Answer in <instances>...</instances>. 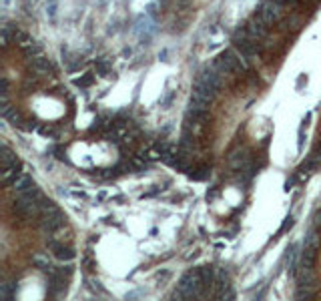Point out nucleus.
Listing matches in <instances>:
<instances>
[{"label":"nucleus","mask_w":321,"mask_h":301,"mask_svg":"<svg viewBox=\"0 0 321 301\" xmlns=\"http://www.w3.org/2000/svg\"><path fill=\"white\" fill-rule=\"evenodd\" d=\"M213 66L221 74H233V72H241L247 68V58L243 54H239L235 49H229L219 52Z\"/></svg>","instance_id":"nucleus-1"},{"label":"nucleus","mask_w":321,"mask_h":301,"mask_svg":"<svg viewBox=\"0 0 321 301\" xmlns=\"http://www.w3.org/2000/svg\"><path fill=\"white\" fill-rule=\"evenodd\" d=\"M245 30L253 36V39H257V41H263V39H267L269 34V24L257 14V16H253L247 24H245Z\"/></svg>","instance_id":"nucleus-2"},{"label":"nucleus","mask_w":321,"mask_h":301,"mask_svg":"<svg viewBox=\"0 0 321 301\" xmlns=\"http://www.w3.org/2000/svg\"><path fill=\"white\" fill-rule=\"evenodd\" d=\"M64 219H66V217H64L60 211L51 213V215H43V223H41V227H43V231H45V233L54 235L56 231H60V229L64 227Z\"/></svg>","instance_id":"nucleus-3"},{"label":"nucleus","mask_w":321,"mask_h":301,"mask_svg":"<svg viewBox=\"0 0 321 301\" xmlns=\"http://www.w3.org/2000/svg\"><path fill=\"white\" fill-rule=\"evenodd\" d=\"M257 14H259L267 24H273V22H277L279 16H281V4H279L277 0H267V2L261 4V8H259Z\"/></svg>","instance_id":"nucleus-4"},{"label":"nucleus","mask_w":321,"mask_h":301,"mask_svg":"<svg viewBox=\"0 0 321 301\" xmlns=\"http://www.w3.org/2000/svg\"><path fill=\"white\" fill-rule=\"evenodd\" d=\"M197 81H201V83L209 85L213 91H219V87H221V72H219L215 66H211V68H203Z\"/></svg>","instance_id":"nucleus-5"},{"label":"nucleus","mask_w":321,"mask_h":301,"mask_svg":"<svg viewBox=\"0 0 321 301\" xmlns=\"http://www.w3.org/2000/svg\"><path fill=\"white\" fill-rule=\"evenodd\" d=\"M49 249L53 251V255L56 259H60V261H70V259H74V251L72 247H68V245H64V243H58V241H49Z\"/></svg>","instance_id":"nucleus-6"},{"label":"nucleus","mask_w":321,"mask_h":301,"mask_svg":"<svg viewBox=\"0 0 321 301\" xmlns=\"http://www.w3.org/2000/svg\"><path fill=\"white\" fill-rule=\"evenodd\" d=\"M14 191H16V195H24V193H28V191H32V189H36V185H34V181L28 177V175H20L16 181H14Z\"/></svg>","instance_id":"nucleus-7"},{"label":"nucleus","mask_w":321,"mask_h":301,"mask_svg":"<svg viewBox=\"0 0 321 301\" xmlns=\"http://www.w3.org/2000/svg\"><path fill=\"white\" fill-rule=\"evenodd\" d=\"M2 169H20L18 157L8 147H2Z\"/></svg>","instance_id":"nucleus-8"},{"label":"nucleus","mask_w":321,"mask_h":301,"mask_svg":"<svg viewBox=\"0 0 321 301\" xmlns=\"http://www.w3.org/2000/svg\"><path fill=\"white\" fill-rule=\"evenodd\" d=\"M95 68H97V74H101V77H108V74H110V70H112V64H110L108 60H97V62H95Z\"/></svg>","instance_id":"nucleus-9"},{"label":"nucleus","mask_w":321,"mask_h":301,"mask_svg":"<svg viewBox=\"0 0 321 301\" xmlns=\"http://www.w3.org/2000/svg\"><path fill=\"white\" fill-rule=\"evenodd\" d=\"M12 295H14V289H12V285H10L8 281L0 283V297H2V299H10Z\"/></svg>","instance_id":"nucleus-10"},{"label":"nucleus","mask_w":321,"mask_h":301,"mask_svg":"<svg viewBox=\"0 0 321 301\" xmlns=\"http://www.w3.org/2000/svg\"><path fill=\"white\" fill-rule=\"evenodd\" d=\"M66 195H68V197H72V199H76V201H85V199H87V193H85V191H74V189H70Z\"/></svg>","instance_id":"nucleus-11"},{"label":"nucleus","mask_w":321,"mask_h":301,"mask_svg":"<svg viewBox=\"0 0 321 301\" xmlns=\"http://www.w3.org/2000/svg\"><path fill=\"white\" fill-rule=\"evenodd\" d=\"M91 83H93V74H85L83 79H78V81H76V85H78V87H89Z\"/></svg>","instance_id":"nucleus-12"},{"label":"nucleus","mask_w":321,"mask_h":301,"mask_svg":"<svg viewBox=\"0 0 321 301\" xmlns=\"http://www.w3.org/2000/svg\"><path fill=\"white\" fill-rule=\"evenodd\" d=\"M34 263H36V265H38L43 271H45V269L51 265V263H49V259H45V257H34Z\"/></svg>","instance_id":"nucleus-13"},{"label":"nucleus","mask_w":321,"mask_h":301,"mask_svg":"<svg viewBox=\"0 0 321 301\" xmlns=\"http://www.w3.org/2000/svg\"><path fill=\"white\" fill-rule=\"evenodd\" d=\"M279 4H285V2H291V0H277Z\"/></svg>","instance_id":"nucleus-14"}]
</instances>
